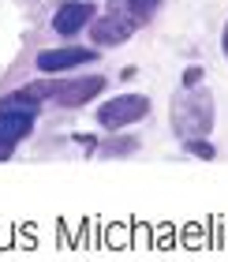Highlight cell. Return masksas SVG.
Masks as SVG:
<instances>
[{
	"label": "cell",
	"instance_id": "7",
	"mask_svg": "<svg viewBox=\"0 0 228 262\" xmlns=\"http://www.w3.org/2000/svg\"><path fill=\"white\" fill-rule=\"evenodd\" d=\"M34 124H38V113L34 109H11V105H0V146H19L34 135Z\"/></svg>",
	"mask_w": 228,
	"mask_h": 262
},
{
	"label": "cell",
	"instance_id": "9",
	"mask_svg": "<svg viewBox=\"0 0 228 262\" xmlns=\"http://www.w3.org/2000/svg\"><path fill=\"white\" fill-rule=\"evenodd\" d=\"M161 8V0H124V11L131 15V23L135 27H142V23L153 19V11Z\"/></svg>",
	"mask_w": 228,
	"mask_h": 262
},
{
	"label": "cell",
	"instance_id": "3",
	"mask_svg": "<svg viewBox=\"0 0 228 262\" xmlns=\"http://www.w3.org/2000/svg\"><path fill=\"white\" fill-rule=\"evenodd\" d=\"M86 34H90L94 49H116V45H124L131 34H135V23H131L127 11H105V15L90 19Z\"/></svg>",
	"mask_w": 228,
	"mask_h": 262
},
{
	"label": "cell",
	"instance_id": "8",
	"mask_svg": "<svg viewBox=\"0 0 228 262\" xmlns=\"http://www.w3.org/2000/svg\"><path fill=\"white\" fill-rule=\"evenodd\" d=\"M139 150L135 135H124V131H109V139H98V154L101 158H131Z\"/></svg>",
	"mask_w": 228,
	"mask_h": 262
},
{
	"label": "cell",
	"instance_id": "14",
	"mask_svg": "<svg viewBox=\"0 0 228 262\" xmlns=\"http://www.w3.org/2000/svg\"><path fill=\"white\" fill-rule=\"evenodd\" d=\"M15 158V146H0V161H11Z\"/></svg>",
	"mask_w": 228,
	"mask_h": 262
},
{
	"label": "cell",
	"instance_id": "13",
	"mask_svg": "<svg viewBox=\"0 0 228 262\" xmlns=\"http://www.w3.org/2000/svg\"><path fill=\"white\" fill-rule=\"evenodd\" d=\"M221 53H224V60H228V23H224V30H221Z\"/></svg>",
	"mask_w": 228,
	"mask_h": 262
},
{
	"label": "cell",
	"instance_id": "4",
	"mask_svg": "<svg viewBox=\"0 0 228 262\" xmlns=\"http://www.w3.org/2000/svg\"><path fill=\"white\" fill-rule=\"evenodd\" d=\"M90 60H98L94 45H60V49H41L34 64H38L41 75H67L75 68H86Z\"/></svg>",
	"mask_w": 228,
	"mask_h": 262
},
{
	"label": "cell",
	"instance_id": "10",
	"mask_svg": "<svg viewBox=\"0 0 228 262\" xmlns=\"http://www.w3.org/2000/svg\"><path fill=\"white\" fill-rule=\"evenodd\" d=\"M184 142V150L191 154V158H198V161H213L217 158V146L210 142V135H191V139H179Z\"/></svg>",
	"mask_w": 228,
	"mask_h": 262
},
{
	"label": "cell",
	"instance_id": "5",
	"mask_svg": "<svg viewBox=\"0 0 228 262\" xmlns=\"http://www.w3.org/2000/svg\"><path fill=\"white\" fill-rule=\"evenodd\" d=\"M109 86V79L105 75H82V79H64L60 86H53V105L60 109H82V105H90L94 98H101V90Z\"/></svg>",
	"mask_w": 228,
	"mask_h": 262
},
{
	"label": "cell",
	"instance_id": "12",
	"mask_svg": "<svg viewBox=\"0 0 228 262\" xmlns=\"http://www.w3.org/2000/svg\"><path fill=\"white\" fill-rule=\"evenodd\" d=\"M71 142H79V146H90V154L98 150V135H71Z\"/></svg>",
	"mask_w": 228,
	"mask_h": 262
},
{
	"label": "cell",
	"instance_id": "11",
	"mask_svg": "<svg viewBox=\"0 0 228 262\" xmlns=\"http://www.w3.org/2000/svg\"><path fill=\"white\" fill-rule=\"evenodd\" d=\"M202 79H206V71L198 64H191V68H184V75H179V86H202Z\"/></svg>",
	"mask_w": 228,
	"mask_h": 262
},
{
	"label": "cell",
	"instance_id": "1",
	"mask_svg": "<svg viewBox=\"0 0 228 262\" xmlns=\"http://www.w3.org/2000/svg\"><path fill=\"white\" fill-rule=\"evenodd\" d=\"M169 120H172V131L179 139L213 135V124H217L213 90H206V86H179L172 105H169Z\"/></svg>",
	"mask_w": 228,
	"mask_h": 262
},
{
	"label": "cell",
	"instance_id": "6",
	"mask_svg": "<svg viewBox=\"0 0 228 262\" xmlns=\"http://www.w3.org/2000/svg\"><path fill=\"white\" fill-rule=\"evenodd\" d=\"M98 15V8H94V0H64L56 11H53V23L49 30L60 34V38H75L90 27V19Z\"/></svg>",
	"mask_w": 228,
	"mask_h": 262
},
{
	"label": "cell",
	"instance_id": "2",
	"mask_svg": "<svg viewBox=\"0 0 228 262\" xmlns=\"http://www.w3.org/2000/svg\"><path fill=\"white\" fill-rule=\"evenodd\" d=\"M150 109H153V101L146 98V94L124 90V94H116V98H105V101L98 105V113H94V124H98L101 131H127V127H135V124L146 120Z\"/></svg>",
	"mask_w": 228,
	"mask_h": 262
}]
</instances>
